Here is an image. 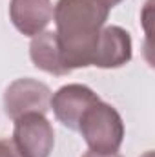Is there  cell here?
Returning <instances> with one entry per match:
<instances>
[{"label": "cell", "instance_id": "cell-1", "mask_svg": "<svg viewBox=\"0 0 155 157\" xmlns=\"http://www.w3.org/2000/svg\"><path fill=\"white\" fill-rule=\"evenodd\" d=\"M110 7L104 0H59L53 7L55 33L70 70L91 66Z\"/></svg>", "mask_w": 155, "mask_h": 157}, {"label": "cell", "instance_id": "cell-2", "mask_svg": "<svg viewBox=\"0 0 155 157\" xmlns=\"http://www.w3.org/2000/svg\"><path fill=\"white\" fill-rule=\"evenodd\" d=\"M78 132L88 148L95 154H117L124 141V122L120 113L108 102L97 101L82 115Z\"/></svg>", "mask_w": 155, "mask_h": 157}, {"label": "cell", "instance_id": "cell-3", "mask_svg": "<svg viewBox=\"0 0 155 157\" xmlns=\"http://www.w3.org/2000/svg\"><path fill=\"white\" fill-rule=\"evenodd\" d=\"M13 143L22 157H49L55 146V132L44 113H24L15 119Z\"/></svg>", "mask_w": 155, "mask_h": 157}, {"label": "cell", "instance_id": "cell-4", "mask_svg": "<svg viewBox=\"0 0 155 157\" xmlns=\"http://www.w3.org/2000/svg\"><path fill=\"white\" fill-rule=\"evenodd\" d=\"M51 90L37 78L24 77L13 80L4 91V108L9 119H18L24 113H44L49 110Z\"/></svg>", "mask_w": 155, "mask_h": 157}, {"label": "cell", "instance_id": "cell-5", "mask_svg": "<svg viewBox=\"0 0 155 157\" xmlns=\"http://www.w3.org/2000/svg\"><path fill=\"white\" fill-rule=\"evenodd\" d=\"M97 101H100V97L91 88H88L86 84L73 82V84H66V86L59 88L51 95L49 110H53L57 121L62 126H66L73 132H78V124H80L82 115Z\"/></svg>", "mask_w": 155, "mask_h": 157}, {"label": "cell", "instance_id": "cell-6", "mask_svg": "<svg viewBox=\"0 0 155 157\" xmlns=\"http://www.w3.org/2000/svg\"><path fill=\"white\" fill-rule=\"evenodd\" d=\"M131 55H133V44L130 33L120 26H104L99 35L91 66L102 70L122 68L131 60Z\"/></svg>", "mask_w": 155, "mask_h": 157}, {"label": "cell", "instance_id": "cell-7", "mask_svg": "<svg viewBox=\"0 0 155 157\" xmlns=\"http://www.w3.org/2000/svg\"><path fill=\"white\" fill-rule=\"evenodd\" d=\"M53 18L51 0H9V20L24 37H37Z\"/></svg>", "mask_w": 155, "mask_h": 157}, {"label": "cell", "instance_id": "cell-8", "mask_svg": "<svg viewBox=\"0 0 155 157\" xmlns=\"http://www.w3.org/2000/svg\"><path fill=\"white\" fill-rule=\"evenodd\" d=\"M29 59L35 68L40 71H46L55 77L70 75L71 70L64 60L60 44L55 31H42L37 37L31 39L29 44Z\"/></svg>", "mask_w": 155, "mask_h": 157}, {"label": "cell", "instance_id": "cell-9", "mask_svg": "<svg viewBox=\"0 0 155 157\" xmlns=\"http://www.w3.org/2000/svg\"><path fill=\"white\" fill-rule=\"evenodd\" d=\"M0 157H22L18 154L13 139H0Z\"/></svg>", "mask_w": 155, "mask_h": 157}, {"label": "cell", "instance_id": "cell-10", "mask_svg": "<svg viewBox=\"0 0 155 157\" xmlns=\"http://www.w3.org/2000/svg\"><path fill=\"white\" fill-rule=\"evenodd\" d=\"M82 157H122V155H120L119 152H117V154H108V155H102V154H95V152H91V150H89V152H86Z\"/></svg>", "mask_w": 155, "mask_h": 157}, {"label": "cell", "instance_id": "cell-11", "mask_svg": "<svg viewBox=\"0 0 155 157\" xmlns=\"http://www.w3.org/2000/svg\"><path fill=\"white\" fill-rule=\"evenodd\" d=\"M120 2H124V0H104V4L112 9V7H115V6H119Z\"/></svg>", "mask_w": 155, "mask_h": 157}, {"label": "cell", "instance_id": "cell-12", "mask_svg": "<svg viewBox=\"0 0 155 157\" xmlns=\"http://www.w3.org/2000/svg\"><path fill=\"white\" fill-rule=\"evenodd\" d=\"M142 157H152V152H148V154H144Z\"/></svg>", "mask_w": 155, "mask_h": 157}]
</instances>
